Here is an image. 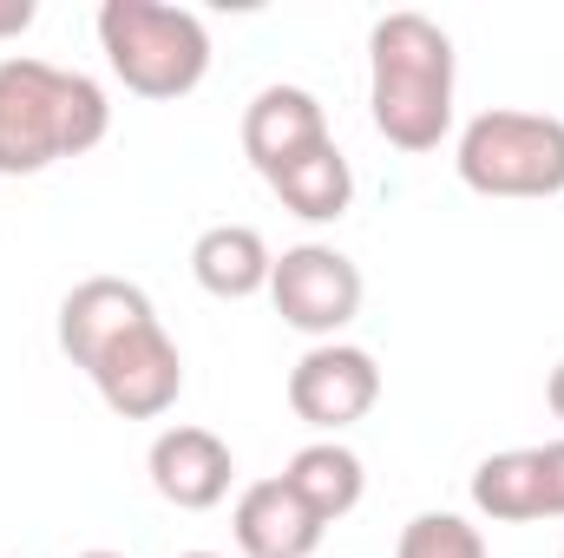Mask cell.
Here are the masks:
<instances>
[{"instance_id":"cell-14","label":"cell","mask_w":564,"mask_h":558,"mask_svg":"<svg viewBox=\"0 0 564 558\" xmlns=\"http://www.w3.org/2000/svg\"><path fill=\"white\" fill-rule=\"evenodd\" d=\"M270 191L282 197V211H295L302 224H335V217H348V204H355V164L341 158V144H315V151H302L295 164H282L263 178Z\"/></svg>"},{"instance_id":"cell-16","label":"cell","mask_w":564,"mask_h":558,"mask_svg":"<svg viewBox=\"0 0 564 558\" xmlns=\"http://www.w3.org/2000/svg\"><path fill=\"white\" fill-rule=\"evenodd\" d=\"M33 20H40V7H33V0H0V40H20Z\"/></svg>"},{"instance_id":"cell-13","label":"cell","mask_w":564,"mask_h":558,"mask_svg":"<svg viewBox=\"0 0 564 558\" xmlns=\"http://www.w3.org/2000/svg\"><path fill=\"white\" fill-rule=\"evenodd\" d=\"M282 486H289L322 526H335V519H348V513L361 506L368 466H361V453L341 447V440H308V447H295V460L282 466Z\"/></svg>"},{"instance_id":"cell-18","label":"cell","mask_w":564,"mask_h":558,"mask_svg":"<svg viewBox=\"0 0 564 558\" xmlns=\"http://www.w3.org/2000/svg\"><path fill=\"white\" fill-rule=\"evenodd\" d=\"M79 558H126V552H106V546H99V552H79Z\"/></svg>"},{"instance_id":"cell-8","label":"cell","mask_w":564,"mask_h":558,"mask_svg":"<svg viewBox=\"0 0 564 558\" xmlns=\"http://www.w3.org/2000/svg\"><path fill=\"white\" fill-rule=\"evenodd\" d=\"M473 513L492 526H539L564 519V440L506 447L473 466Z\"/></svg>"},{"instance_id":"cell-19","label":"cell","mask_w":564,"mask_h":558,"mask_svg":"<svg viewBox=\"0 0 564 558\" xmlns=\"http://www.w3.org/2000/svg\"><path fill=\"white\" fill-rule=\"evenodd\" d=\"M177 558H217V552H177Z\"/></svg>"},{"instance_id":"cell-10","label":"cell","mask_w":564,"mask_h":558,"mask_svg":"<svg viewBox=\"0 0 564 558\" xmlns=\"http://www.w3.org/2000/svg\"><path fill=\"white\" fill-rule=\"evenodd\" d=\"M328 112L308 86H263L250 106H243V158L270 178L282 164H295L302 151L328 144Z\"/></svg>"},{"instance_id":"cell-7","label":"cell","mask_w":564,"mask_h":558,"mask_svg":"<svg viewBox=\"0 0 564 558\" xmlns=\"http://www.w3.org/2000/svg\"><path fill=\"white\" fill-rule=\"evenodd\" d=\"M375 401H381V368H375V355L361 342H315L289 368V408L322 440H335L341 427L368 420Z\"/></svg>"},{"instance_id":"cell-1","label":"cell","mask_w":564,"mask_h":558,"mask_svg":"<svg viewBox=\"0 0 564 558\" xmlns=\"http://www.w3.org/2000/svg\"><path fill=\"white\" fill-rule=\"evenodd\" d=\"M59 355L119 420H158L184 395V355L151 296L126 277H86L59 302Z\"/></svg>"},{"instance_id":"cell-9","label":"cell","mask_w":564,"mask_h":558,"mask_svg":"<svg viewBox=\"0 0 564 558\" xmlns=\"http://www.w3.org/2000/svg\"><path fill=\"white\" fill-rule=\"evenodd\" d=\"M144 473H151V486H158L164 506H177V513H210V506L230 500L237 453H230L224 433L177 420V427H158V440H151V453H144Z\"/></svg>"},{"instance_id":"cell-11","label":"cell","mask_w":564,"mask_h":558,"mask_svg":"<svg viewBox=\"0 0 564 558\" xmlns=\"http://www.w3.org/2000/svg\"><path fill=\"white\" fill-rule=\"evenodd\" d=\"M230 526H237V546L243 558H315L322 546V519L276 480H257V486H243L237 493V513H230Z\"/></svg>"},{"instance_id":"cell-15","label":"cell","mask_w":564,"mask_h":558,"mask_svg":"<svg viewBox=\"0 0 564 558\" xmlns=\"http://www.w3.org/2000/svg\"><path fill=\"white\" fill-rule=\"evenodd\" d=\"M394 558H486V533L459 513H414L401 526Z\"/></svg>"},{"instance_id":"cell-6","label":"cell","mask_w":564,"mask_h":558,"mask_svg":"<svg viewBox=\"0 0 564 558\" xmlns=\"http://www.w3.org/2000/svg\"><path fill=\"white\" fill-rule=\"evenodd\" d=\"M361 264L341 257L335 244H295L282 250L276 270H270V302L295 335H315V342H341V329L361 315Z\"/></svg>"},{"instance_id":"cell-2","label":"cell","mask_w":564,"mask_h":558,"mask_svg":"<svg viewBox=\"0 0 564 558\" xmlns=\"http://www.w3.org/2000/svg\"><path fill=\"white\" fill-rule=\"evenodd\" d=\"M112 132V99L93 73L13 53L0 60V178H40L59 158H86Z\"/></svg>"},{"instance_id":"cell-4","label":"cell","mask_w":564,"mask_h":558,"mask_svg":"<svg viewBox=\"0 0 564 558\" xmlns=\"http://www.w3.org/2000/svg\"><path fill=\"white\" fill-rule=\"evenodd\" d=\"M99 53L139 99H184L210 73V26L171 0H106Z\"/></svg>"},{"instance_id":"cell-17","label":"cell","mask_w":564,"mask_h":558,"mask_svg":"<svg viewBox=\"0 0 564 558\" xmlns=\"http://www.w3.org/2000/svg\"><path fill=\"white\" fill-rule=\"evenodd\" d=\"M545 408H552V415L564 420V362L552 368V375H545Z\"/></svg>"},{"instance_id":"cell-12","label":"cell","mask_w":564,"mask_h":558,"mask_svg":"<svg viewBox=\"0 0 564 558\" xmlns=\"http://www.w3.org/2000/svg\"><path fill=\"white\" fill-rule=\"evenodd\" d=\"M270 270H276V250L257 224H210L197 244H191V277L204 296L217 302H250V296H270Z\"/></svg>"},{"instance_id":"cell-5","label":"cell","mask_w":564,"mask_h":558,"mask_svg":"<svg viewBox=\"0 0 564 558\" xmlns=\"http://www.w3.org/2000/svg\"><path fill=\"white\" fill-rule=\"evenodd\" d=\"M453 171L479 197H558L564 191V119L492 106L466 119L453 144Z\"/></svg>"},{"instance_id":"cell-3","label":"cell","mask_w":564,"mask_h":558,"mask_svg":"<svg viewBox=\"0 0 564 558\" xmlns=\"http://www.w3.org/2000/svg\"><path fill=\"white\" fill-rule=\"evenodd\" d=\"M453 33L414 13L394 7L375 20L368 33V119L375 132L394 151H440V139L453 132Z\"/></svg>"}]
</instances>
